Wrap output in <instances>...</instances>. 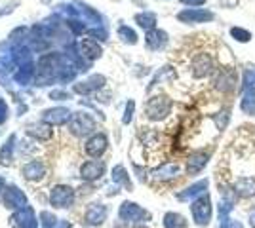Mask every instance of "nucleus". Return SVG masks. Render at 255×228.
Masks as SVG:
<instances>
[{"label":"nucleus","mask_w":255,"mask_h":228,"mask_svg":"<svg viewBox=\"0 0 255 228\" xmlns=\"http://www.w3.org/2000/svg\"><path fill=\"white\" fill-rule=\"evenodd\" d=\"M213 87L219 93H233L238 87V71L234 67H219L213 73Z\"/></svg>","instance_id":"f257e3e1"},{"label":"nucleus","mask_w":255,"mask_h":228,"mask_svg":"<svg viewBox=\"0 0 255 228\" xmlns=\"http://www.w3.org/2000/svg\"><path fill=\"white\" fill-rule=\"evenodd\" d=\"M191 213H192L194 225H198V227H208V225L212 223L213 207H212V198H210L208 192L192 200Z\"/></svg>","instance_id":"f03ea898"},{"label":"nucleus","mask_w":255,"mask_h":228,"mask_svg":"<svg viewBox=\"0 0 255 228\" xmlns=\"http://www.w3.org/2000/svg\"><path fill=\"white\" fill-rule=\"evenodd\" d=\"M191 73L194 78H208L215 73V59L208 52H200L192 57Z\"/></svg>","instance_id":"7ed1b4c3"},{"label":"nucleus","mask_w":255,"mask_h":228,"mask_svg":"<svg viewBox=\"0 0 255 228\" xmlns=\"http://www.w3.org/2000/svg\"><path fill=\"white\" fill-rule=\"evenodd\" d=\"M171 110V101L170 97H166V95H156V97H152L145 105V114H147V118L150 120H162L166 118L168 114H170Z\"/></svg>","instance_id":"20e7f679"},{"label":"nucleus","mask_w":255,"mask_h":228,"mask_svg":"<svg viewBox=\"0 0 255 228\" xmlns=\"http://www.w3.org/2000/svg\"><path fill=\"white\" fill-rule=\"evenodd\" d=\"M177 19L181 23H208L215 19V13L210 10H204V8H187L177 13Z\"/></svg>","instance_id":"39448f33"},{"label":"nucleus","mask_w":255,"mask_h":228,"mask_svg":"<svg viewBox=\"0 0 255 228\" xmlns=\"http://www.w3.org/2000/svg\"><path fill=\"white\" fill-rule=\"evenodd\" d=\"M234 192L238 198L242 200H250V198H255V177H250V175H244V177H238L234 181Z\"/></svg>","instance_id":"423d86ee"},{"label":"nucleus","mask_w":255,"mask_h":228,"mask_svg":"<svg viewBox=\"0 0 255 228\" xmlns=\"http://www.w3.org/2000/svg\"><path fill=\"white\" fill-rule=\"evenodd\" d=\"M210 162V152L208 151H196L192 152L187 160V175H198Z\"/></svg>","instance_id":"0eeeda50"},{"label":"nucleus","mask_w":255,"mask_h":228,"mask_svg":"<svg viewBox=\"0 0 255 228\" xmlns=\"http://www.w3.org/2000/svg\"><path fill=\"white\" fill-rule=\"evenodd\" d=\"M208 185H210V181H208V179H202V181L194 183V185L189 186V188H185L183 192H179L177 198H179V200H192V198H198V196L206 194Z\"/></svg>","instance_id":"6e6552de"},{"label":"nucleus","mask_w":255,"mask_h":228,"mask_svg":"<svg viewBox=\"0 0 255 228\" xmlns=\"http://www.w3.org/2000/svg\"><path fill=\"white\" fill-rule=\"evenodd\" d=\"M240 110L248 116H255V87L242 89V99H240Z\"/></svg>","instance_id":"1a4fd4ad"},{"label":"nucleus","mask_w":255,"mask_h":228,"mask_svg":"<svg viewBox=\"0 0 255 228\" xmlns=\"http://www.w3.org/2000/svg\"><path fill=\"white\" fill-rule=\"evenodd\" d=\"M166 42H168V34L162 33V31H150L147 34V46L150 50H160L166 46Z\"/></svg>","instance_id":"9d476101"},{"label":"nucleus","mask_w":255,"mask_h":228,"mask_svg":"<svg viewBox=\"0 0 255 228\" xmlns=\"http://www.w3.org/2000/svg\"><path fill=\"white\" fill-rule=\"evenodd\" d=\"M177 173H179V165H175V163H166L158 169H154V177L162 179V181L173 179V177H177Z\"/></svg>","instance_id":"9b49d317"},{"label":"nucleus","mask_w":255,"mask_h":228,"mask_svg":"<svg viewBox=\"0 0 255 228\" xmlns=\"http://www.w3.org/2000/svg\"><path fill=\"white\" fill-rule=\"evenodd\" d=\"M164 227L166 228H187V221L179 213H168L164 217Z\"/></svg>","instance_id":"f8f14e48"},{"label":"nucleus","mask_w":255,"mask_h":228,"mask_svg":"<svg viewBox=\"0 0 255 228\" xmlns=\"http://www.w3.org/2000/svg\"><path fill=\"white\" fill-rule=\"evenodd\" d=\"M229 120H231V109L229 107H225V109H221L215 116H213V122L217 124V130L223 131L227 126H229Z\"/></svg>","instance_id":"ddd939ff"},{"label":"nucleus","mask_w":255,"mask_h":228,"mask_svg":"<svg viewBox=\"0 0 255 228\" xmlns=\"http://www.w3.org/2000/svg\"><path fill=\"white\" fill-rule=\"evenodd\" d=\"M231 36H233L236 42H242V44H248L252 40V33L248 29H242V27H233L231 29Z\"/></svg>","instance_id":"4468645a"},{"label":"nucleus","mask_w":255,"mask_h":228,"mask_svg":"<svg viewBox=\"0 0 255 228\" xmlns=\"http://www.w3.org/2000/svg\"><path fill=\"white\" fill-rule=\"evenodd\" d=\"M248 87H255V71L254 69H246L242 73V84L240 89H248Z\"/></svg>","instance_id":"2eb2a0df"},{"label":"nucleus","mask_w":255,"mask_h":228,"mask_svg":"<svg viewBox=\"0 0 255 228\" xmlns=\"http://www.w3.org/2000/svg\"><path fill=\"white\" fill-rule=\"evenodd\" d=\"M135 21H137L141 27H145V29H152L154 23H156V17H154L152 13H139L137 17H135Z\"/></svg>","instance_id":"dca6fc26"},{"label":"nucleus","mask_w":255,"mask_h":228,"mask_svg":"<svg viewBox=\"0 0 255 228\" xmlns=\"http://www.w3.org/2000/svg\"><path fill=\"white\" fill-rule=\"evenodd\" d=\"M234 209V204L233 202H229V200H221V204H219V221L223 223L229 219V213Z\"/></svg>","instance_id":"f3484780"},{"label":"nucleus","mask_w":255,"mask_h":228,"mask_svg":"<svg viewBox=\"0 0 255 228\" xmlns=\"http://www.w3.org/2000/svg\"><path fill=\"white\" fill-rule=\"evenodd\" d=\"M219 228H244V225H242L240 221H234V219H227V221H223V223L219 225Z\"/></svg>","instance_id":"a211bd4d"},{"label":"nucleus","mask_w":255,"mask_h":228,"mask_svg":"<svg viewBox=\"0 0 255 228\" xmlns=\"http://www.w3.org/2000/svg\"><path fill=\"white\" fill-rule=\"evenodd\" d=\"M183 4H187V6H191V8H200V6H204L208 0H181Z\"/></svg>","instance_id":"6ab92c4d"},{"label":"nucleus","mask_w":255,"mask_h":228,"mask_svg":"<svg viewBox=\"0 0 255 228\" xmlns=\"http://www.w3.org/2000/svg\"><path fill=\"white\" fill-rule=\"evenodd\" d=\"M248 221H250V227L255 228V207L250 211V217H248Z\"/></svg>","instance_id":"aec40b11"}]
</instances>
